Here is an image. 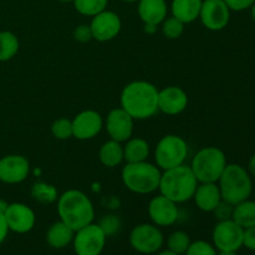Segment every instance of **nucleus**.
Wrapping results in <instances>:
<instances>
[{
	"mask_svg": "<svg viewBox=\"0 0 255 255\" xmlns=\"http://www.w3.org/2000/svg\"><path fill=\"white\" fill-rule=\"evenodd\" d=\"M244 229L233 219L219 221L212 234L214 248L218 252H238L243 247Z\"/></svg>",
	"mask_w": 255,
	"mask_h": 255,
	"instance_id": "obj_10",
	"label": "nucleus"
},
{
	"mask_svg": "<svg viewBox=\"0 0 255 255\" xmlns=\"http://www.w3.org/2000/svg\"><path fill=\"white\" fill-rule=\"evenodd\" d=\"M217 253L218 252L213 244L206 241H196L192 242L184 255H217Z\"/></svg>",
	"mask_w": 255,
	"mask_h": 255,
	"instance_id": "obj_32",
	"label": "nucleus"
},
{
	"mask_svg": "<svg viewBox=\"0 0 255 255\" xmlns=\"http://www.w3.org/2000/svg\"><path fill=\"white\" fill-rule=\"evenodd\" d=\"M198 19L211 31H221L228 26L231 9L224 0H203Z\"/></svg>",
	"mask_w": 255,
	"mask_h": 255,
	"instance_id": "obj_11",
	"label": "nucleus"
},
{
	"mask_svg": "<svg viewBox=\"0 0 255 255\" xmlns=\"http://www.w3.org/2000/svg\"><path fill=\"white\" fill-rule=\"evenodd\" d=\"M197 186L198 181L191 167L182 164L162 172L158 191L159 194L179 204L193 198Z\"/></svg>",
	"mask_w": 255,
	"mask_h": 255,
	"instance_id": "obj_3",
	"label": "nucleus"
},
{
	"mask_svg": "<svg viewBox=\"0 0 255 255\" xmlns=\"http://www.w3.org/2000/svg\"><path fill=\"white\" fill-rule=\"evenodd\" d=\"M137 12L144 25H161L167 17L168 6L166 0H138Z\"/></svg>",
	"mask_w": 255,
	"mask_h": 255,
	"instance_id": "obj_20",
	"label": "nucleus"
},
{
	"mask_svg": "<svg viewBox=\"0 0 255 255\" xmlns=\"http://www.w3.org/2000/svg\"><path fill=\"white\" fill-rule=\"evenodd\" d=\"M30 174V162L21 154H7L0 158V182L19 184Z\"/></svg>",
	"mask_w": 255,
	"mask_h": 255,
	"instance_id": "obj_14",
	"label": "nucleus"
},
{
	"mask_svg": "<svg viewBox=\"0 0 255 255\" xmlns=\"http://www.w3.org/2000/svg\"><path fill=\"white\" fill-rule=\"evenodd\" d=\"M105 128L110 138L117 142H126L133 134L134 120L121 107L111 110L105 121Z\"/></svg>",
	"mask_w": 255,
	"mask_h": 255,
	"instance_id": "obj_15",
	"label": "nucleus"
},
{
	"mask_svg": "<svg viewBox=\"0 0 255 255\" xmlns=\"http://www.w3.org/2000/svg\"><path fill=\"white\" fill-rule=\"evenodd\" d=\"M217 255H238L237 252H218Z\"/></svg>",
	"mask_w": 255,
	"mask_h": 255,
	"instance_id": "obj_42",
	"label": "nucleus"
},
{
	"mask_svg": "<svg viewBox=\"0 0 255 255\" xmlns=\"http://www.w3.org/2000/svg\"><path fill=\"white\" fill-rule=\"evenodd\" d=\"M59 1H61V2H72L74 0H59Z\"/></svg>",
	"mask_w": 255,
	"mask_h": 255,
	"instance_id": "obj_45",
	"label": "nucleus"
},
{
	"mask_svg": "<svg viewBox=\"0 0 255 255\" xmlns=\"http://www.w3.org/2000/svg\"><path fill=\"white\" fill-rule=\"evenodd\" d=\"M57 214L60 221L76 232L94 223L95 207L82 191L67 189L57 198Z\"/></svg>",
	"mask_w": 255,
	"mask_h": 255,
	"instance_id": "obj_2",
	"label": "nucleus"
},
{
	"mask_svg": "<svg viewBox=\"0 0 255 255\" xmlns=\"http://www.w3.org/2000/svg\"><path fill=\"white\" fill-rule=\"evenodd\" d=\"M9 231L17 234H26L32 231L36 223V216L30 207L24 203H10L4 211Z\"/></svg>",
	"mask_w": 255,
	"mask_h": 255,
	"instance_id": "obj_13",
	"label": "nucleus"
},
{
	"mask_svg": "<svg viewBox=\"0 0 255 255\" xmlns=\"http://www.w3.org/2000/svg\"><path fill=\"white\" fill-rule=\"evenodd\" d=\"M233 204L222 199L212 213H214V216H216L218 221H228V219H232V216H233Z\"/></svg>",
	"mask_w": 255,
	"mask_h": 255,
	"instance_id": "obj_34",
	"label": "nucleus"
},
{
	"mask_svg": "<svg viewBox=\"0 0 255 255\" xmlns=\"http://www.w3.org/2000/svg\"><path fill=\"white\" fill-rule=\"evenodd\" d=\"M227 156L221 148L214 146L203 147L199 149L191 162V169L198 183L214 182L217 183L226 169Z\"/></svg>",
	"mask_w": 255,
	"mask_h": 255,
	"instance_id": "obj_6",
	"label": "nucleus"
},
{
	"mask_svg": "<svg viewBox=\"0 0 255 255\" xmlns=\"http://www.w3.org/2000/svg\"><path fill=\"white\" fill-rule=\"evenodd\" d=\"M74 39L76 40V41L82 42V44H85V42H90L91 40H94L90 25L87 24L77 25V26L74 29Z\"/></svg>",
	"mask_w": 255,
	"mask_h": 255,
	"instance_id": "obj_35",
	"label": "nucleus"
},
{
	"mask_svg": "<svg viewBox=\"0 0 255 255\" xmlns=\"http://www.w3.org/2000/svg\"><path fill=\"white\" fill-rule=\"evenodd\" d=\"M107 236L96 223L87 224L75 232L72 247L76 255H101L106 246Z\"/></svg>",
	"mask_w": 255,
	"mask_h": 255,
	"instance_id": "obj_8",
	"label": "nucleus"
},
{
	"mask_svg": "<svg viewBox=\"0 0 255 255\" xmlns=\"http://www.w3.org/2000/svg\"><path fill=\"white\" fill-rule=\"evenodd\" d=\"M99 159L101 164L107 168H115L120 166L124 159V146L121 142L114 141L110 138L99 149Z\"/></svg>",
	"mask_w": 255,
	"mask_h": 255,
	"instance_id": "obj_24",
	"label": "nucleus"
},
{
	"mask_svg": "<svg viewBox=\"0 0 255 255\" xmlns=\"http://www.w3.org/2000/svg\"><path fill=\"white\" fill-rule=\"evenodd\" d=\"M149 143L141 137H131L124 146V159L126 163L147 161L149 156Z\"/></svg>",
	"mask_w": 255,
	"mask_h": 255,
	"instance_id": "obj_23",
	"label": "nucleus"
},
{
	"mask_svg": "<svg viewBox=\"0 0 255 255\" xmlns=\"http://www.w3.org/2000/svg\"><path fill=\"white\" fill-rule=\"evenodd\" d=\"M161 25L162 34L164 35V37L169 40H176L183 35L184 25L186 24L174 16H167Z\"/></svg>",
	"mask_w": 255,
	"mask_h": 255,
	"instance_id": "obj_30",
	"label": "nucleus"
},
{
	"mask_svg": "<svg viewBox=\"0 0 255 255\" xmlns=\"http://www.w3.org/2000/svg\"><path fill=\"white\" fill-rule=\"evenodd\" d=\"M231 11H244L251 9L255 0H224Z\"/></svg>",
	"mask_w": 255,
	"mask_h": 255,
	"instance_id": "obj_36",
	"label": "nucleus"
},
{
	"mask_svg": "<svg viewBox=\"0 0 255 255\" xmlns=\"http://www.w3.org/2000/svg\"><path fill=\"white\" fill-rule=\"evenodd\" d=\"M72 121V131L75 138L80 141L92 139L101 132L104 127V119L101 114L95 110H85L77 114Z\"/></svg>",
	"mask_w": 255,
	"mask_h": 255,
	"instance_id": "obj_16",
	"label": "nucleus"
},
{
	"mask_svg": "<svg viewBox=\"0 0 255 255\" xmlns=\"http://www.w3.org/2000/svg\"><path fill=\"white\" fill-rule=\"evenodd\" d=\"M203 0H172V16L177 17L184 24H191L199 17Z\"/></svg>",
	"mask_w": 255,
	"mask_h": 255,
	"instance_id": "obj_21",
	"label": "nucleus"
},
{
	"mask_svg": "<svg viewBox=\"0 0 255 255\" xmlns=\"http://www.w3.org/2000/svg\"><path fill=\"white\" fill-rule=\"evenodd\" d=\"M232 219L243 229L255 227V201H251L248 198L236 204Z\"/></svg>",
	"mask_w": 255,
	"mask_h": 255,
	"instance_id": "obj_25",
	"label": "nucleus"
},
{
	"mask_svg": "<svg viewBox=\"0 0 255 255\" xmlns=\"http://www.w3.org/2000/svg\"><path fill=\"white\" fill-rule=\"evenodd\" d=\"M19 39L11 31H0V62H6L17 54Z\"/></svg>",
	"mask_w": 255,
	"mask_h": 255,
	"instance_id": "obj_26",
	"label": "nucleus"
},
{
	"mask_svg": "<svg viewBox=\"0 0 255 255\" xmlns=\"http://www.w3.org/2000/svg\"><path fill=\"white\" fill-rule=\"evenodd\" d=\"M188 144L178 134H166L154 148V162L161 171L184 164L188 157Z\"/></svg>",
	"mask_w": 255,
	"mask_h": 255,
	"instance_id": "obj_7",
	"label": "nucleus"
},
{
	"mask_svg": "<svg viewBox=\"0 0 255 255\" xmlns=\"http://www.w3.org/2000/svg\"><path fill=\"white\" fill-rule=\"evenodd\" d=\"M51 133L56 139H69L74 137V131H72V121L69 119H57L52 122L51 125Z\"/></svg>",
	"mask_w": 255,
	"mask_h": 255,
	"instance_id": "obj_31",
	"label": "nucleus"
},
{
	"mask_svg": "<svg viewBox=\"0 0 255 255\" xmlns=\"http://www.w3.org/2000/svg\"><path fill=\"white\" fill-rule=\"evenodd\" d=\"M72 4L79 14L92 17L107 9L109 0H74Z\"/></svg>",
	"mask_w": 255,
	"mask_h": 255,
	"instance_id": "obj_28",
	"label": "nucleus"
},
{
	"mask_svg": "<svg viewBox=\"0 0 255 255\" xmlns=\"http://www.w3.org/2000/svg\"><path fill=\"white\" fill-rule=\"evenodd\" d=\"M201 211L203 212H213L214 208L222 201L221 189L218 183L214 182H202L197 186L196 192L192 198Z\"/></svg>",
	"mask_w": 255,
	"mask_h": 255,
	"instance_id": "obj_19",
	"label": "nucleus"
},
{
	"mask_svg": "<svg viewBox=\"0 0 255 255\" xmlns=\"http://www.w3.org/2000/svg\"><path fill=\"white\" fill-rule=\"evenodd\" d=\"M90 27L92 31V37L100 42L111 41L119 36L122 29L121 17L117 12L112 10H104L97 15L92 16Z\"/></svg>",
	"mask_w": 255,
	"mask_h": 255,
	"instance_id": "obj_12",
	"label": "nucleus"
},
{
	"mask_svg": "<svg viewBox=\"0 0 255 255\" xmlns=\"http://www.w3.org/2000/svg\"><path fill=\"white\" fill-rule=\"evenodd\" d=\"M121 1H125V2H136V1H138V0H121Z\"/></svg>",
	"mask_w": 255,
	"mask_h": 255,
	"instance_id": "obj_44",
	"label": "nucleus"
},
{
	"mask_svg": "<svg viewBox=\"0 0 255 255\" xmlns=\"http://www.w3.org/2000/svg\"><path fill=\"white\" fill-rule=\"evenodd\" d=\"M161 169L149 162L126 163L122 168L121 178L125 187L132 193L151 194L158 191Z\"/></svg>",
	"mask_w": 255,
	"mask_h": 255,
	"instance_id": "obj_5",
	"label": "nucleus"
},
{
	"mask_svg": "<svg viewBox=\"0 0 255 255\" xmlns=\"http://www.w3.org/2000/svg\"><path fill=\"white\" fill-rule=\"evenodd\" d=\"M192 241L191 237L183 231H176L172 234H169L167 239V249L173 253L183 255L186 254L187 249L191 246Z\"/></svg>",
	"mask_w": 255,
	"mask_h": 255,
	"instance_id": "obj_29",
	"label": "nucleus"
},
{
	"mask_svg": "<svg viewBox=\"0 0 255 255\" xmlns=\"http://www.w3.org/2000/svg\"><path fill=\"white\" fill-rule=\"evenodd\" d=\"M75 231H72L69 226L62 221L55 222L49 227L46 232V242L51 248L64 249L67 246L72 244Z\"/></svg>",
	"mask_w": 255,
	"mask_h": 255,
	"instance_id": "obj_22",
	"label": "nucleus"
},
{
	"mask_svg": "<svg viewBox=\"0 0 255 255\" xmlns=\"http://www.w3.org/2000/svg\"><path fill=\"white\" fill-rule=\"evenodd\" d=\"M157 255H179V254H176V253H173V252H171V251H168V249H166V251L158 252V253H157Z\"/></svg>",
	"mask_w": 255,
	"mask_h": 255,
	"instance_id": "obj_41",
	"label": "nucleus"
},
{
	"mask_svg": "<svg viewBox=\"0 0 255 255\" xmlns=\"http://www.w3.org/2000/svg\"><path fill=\"white\" fill-rule=\"evenodd\" d=\"M251 15H252V19L255 21V2L252 5V7H251Z\"/></svg>",
	"mask_w": 255,
	"mask_h": 255,
	"instance_id": "obj_43",
	"label": "nucleus"
},
{
	"mask_svg": "<svg viewBox=\"0 0 255 255\" xmlns=\"http://www.w3.org/2000/svg\"><path fill=\"white\" fill-rule=\"evenodd\" d=\"M188 106V95L182 87L167 86L158 91V111L168 116L182 114Z\"/></svg>",
	"mask_w": 255,
	"mask_h": 255,
	"instance_id": "obj_18",
	"label": "nucleus"
},
{
	"mask_svg": "<svg viewBox=\"0 0 255 255\" xmlns=\"http://www.w3.org/2000/svg\"><path fill=\"white\" fill-rule=\"evenodd\" d=\"M156 31H157L156 25H148V24L144 25V32H146V34L152 35V34H154Z\"/></svg>",
	"mask_w": 255,
	"mask_h": 255,
	"instance_id": "obj_40",
	"label": "nucleus"
},
{
	"mask_svg": "<svg viewBox=\"0 0 255 255\" xmlns=\"http://www.w3.org/2000/svg\"><path fill=\"white\" fill-rule=\"evenodd\" d=\"M178 204L167 197L158 194L148 203V216L152 223L157 227L173 226L179 217Z\"/></svg>",
	"mask_w": 255,
	"mask_h": 255,
	"instance_id": "obj_17",
	"label": "nucleus"
},
{
	"mask_svg": "<svg viewBox=\"0 0 255 255\" xmlns=\"http://www.w3.org/2000/svg\"><path fill=\"white\" fill-rule=\"evenodd\" d=\"M99 226L101 227V229L105 232V234L107 237H111L114 234L119 233V231L121 229V221H120V218L117 216L109 214V216H105L100 221Z\"/></svg>",
	"mask_w": 255,
	"mask_h": 255,
	"instance_id": "obj_33",
	"label": "nucleus"
},
{
	"mask_svg": "<svg viewBox=\"0 0 255 255\" xmlns=\"http://www.w3.org/2000/svg\"><path fill=\"white\" fill-rule=\"evenodd\" d=\"M9 228H7L6 221H5V217L2 212H0V244L4 243V241L6 239L7 233H9Z\"/></svg>",
	"mask_w": 255,
	"mask_h": 255,
	"instance_id": "obj_38",
	"label": "nucleus"
},
{
	"mask_svg": "<svg viewBox=\"0 0 255 255\" xmlns=\"http://www.w3.org/2000/svg\"><path fill=\"white\" fill-rule=\"evenodd\" d=\"M222 199L231 204L241 203L252 196L253 182L248 169L238 163H228L218 179Z\"/></svg>",
	"mask_w": 255,
	"mask_h": 255,
	"instance_id": "obj_4",
	"label": "nucleus"
},
{
	"mask_svg": "<svg viewBox=\"0 0 255 255\" xmlns=\"http://www.w3.org/2000/svg\"><path fill=\"white\" fill-rule=\"evenodd\" d=\"M248 172H249V174H251V176L255 177V153L251 157V159H249Z\"/></svg>",
	"mask_w": 255,
	"mask_h": 255,
	"instance_id": "obj_39",
	"label": "nucleus"
},
{
	"mask_svg": "<svg viewBox=\"0 0 255 255\" xmlns=\"http://www.w3.org/2000/svg\"><path fill=\"white\" fill-rule=\"evenodd\" d=\"M158 91L148 81L137 80L129 82L121 92V109L133 120L151 119L158 112Z\"/></svg>",
	"mask_w": 255,
	"mask_h": 255,
	"instance_id": "obj_1",
	"label": "nucleus"
},
{
	"mask_svg": "<svg viewBox=\"0 0 255 255\" xmlns=\"http://www.w3.org/2000/svg\"><path fill=\"white\" fill-rule=\"evenodd\" d=\"M31 197L42 204H51L57 201L59 193L52 184L45 182H36L31 188Z\"/></svg>",
	"mask_w": 255,
	"mask_h": 255,
	"instance_id": "obj_27",
	"label": "nucleus"
},
{
	"mask_svg": "<svg viewBox=\"0 0 255 255\" xmlns=\"http://www.w3.org/2000/svg\"><path fill=\"white\" fill-rule=\"evenodd\" d=\"M243 247H246L249 251L255 252V227L244 229Z\"/></svg>",
	"mask_w": 255,
	"mask_h": 255,
	"instance_id": "obj_37",
	"label": "nucleus"
},
{
	"mask_svg": "<svg viewBox=\"0 0 255 255\" xmlns=\"http://www.w3.org/2000/svg\"><path fill=\"white\" fill-rule=\"evenodd\" d=\"M164 237L159 227L153 223H142L134 227L129 233V244L132 249L141 254H156L161 251Z\"/></svg>",
	"mask_w": 255,
	"mask_h": 255,
	"instance_id": "obj_9",
	"label": "nucleus"
}]
</instances>
